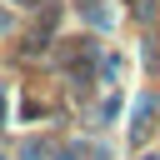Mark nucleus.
<instances>
[{
	"mask_svg": "<svg viewBox=\"0 0 160 160\" xmlns=\"http://www.w3.org/2000/svg\"><path fill=\"white\" fill-rule=\"evenodd\" d=\"M60 160H75V155H60Z\"/></svg>",
	"mask_w": 160,
	"mask_h": 160,
	"instance_id": "1",
	"label": "nucleus"
}]
</instances>
